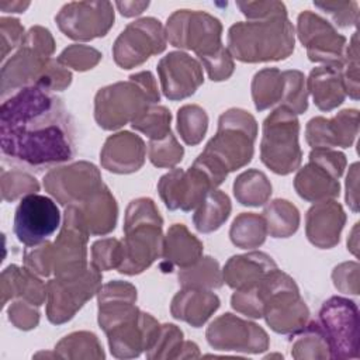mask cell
<instances>
[{"label":"cell","mask_w":360,"mask_h":360,"mask_svg":"<svg viewBox=\"0 0 360 360\" xmlns=\"http://www.w3.org/2000/svg\"><path fill=\"white\" fill-rule=\"evenodd\" d=\"M122 242L115 238L100 239L91 246V264L100 271L118 269L122 262Z\"/></svg>","instance_id":"7dc6e473"},{"label":"cell","mask_w":360,"mask_h":360,"mask_svg":"<svg viewBox=\"0 0 360 360\" xmlns=\"http://www.w3.org/2000/svg\"><path fill=\"white\" fill-rule=\"evenodd\" d=\"M89 231L76 204L66 207L63 224L53 245L55 277H70L84 271L87 264Z\"/></svg>","instance_id":"4fadbf2b"},{"label":"cell","mask_w":360,"mask_h":360,"mask_svg":"<svg viewBox=\"0 0 360 360\" xmlns=\"http://www.w3.org/2000/svg\"><path fill=\"white\" fill-rule=\"evenodd\" d=\"M267 228L263 215L255 212L239 214L229 229L231 242L240 249H255L264 243Z\"/></svg>","instance_id":"f35d334b"},{"label":"cell","mask_w":360,"mask_h":360,"mask_svg":"<svg viewBox=\"0 0 360 360\" xmlns=\"http://www.w3.org/2000/svg\"><path fill=\"white\" fill-rule=\"evenodd\" d=\"M359 39L357 32L353 34L345 52V65L342 68V79L346 96L359 100Z\"/></svg>","instance_id":"681fc988"},{"label":"cell","mask_w":360,"mask_h":360,"mask_svg":"<svg viewBox=\"0 0 360 360\" xmlns=\"http://www.w3.org/2000/svg\"><path fill=\"white\" fill-rule=\"evenodd\" d=\"M167 38L162 22L153 17H143L129 22L112 45L115 63L122 69H132L150 56L166 49Z\"/></svg>","instance_id":"7c38bea8"},{"label":"cell","mask_w":360,"mask_h":360,"mask_svg":"<svg viewBox=\"0 0 360 360\" xmlns=\"http://www.w3.org/2000/svg\"><path fill=\"white\" fill-rule=\"evenodd\" d=\"M232 211L228 194L221 190H211L195 208L193 215L194 226L201 233H210L219 229L229 218Z\"/></svg>","instance_id":"d6a6232c"},{"label":"cell","mask_w":360,"mask_h":360,"mask_svg":"<svg viewBox=\"0 0 360 360\" xmlns=\"http://www.w3.org/2000/svg\"><path fill=\"white\" fill-rule=\"evenodd\" d=\"M7 314L8 321L21 330H31L39 323L38 307L21 298L10 304Z\"/></svg>","instance_id":"9f6ffc18"},{"label":"cell","mask_w":360,"mask_h":360,"mask_svg":"<svg viewBox=\"0 0 360 360\" xmlns=\"http://www.w3.org/2000/svg\"><path fill=\"white\" fill-rule=\"evenodd\" d=\"M202 242L186 225L173 224L163 239L160 270L170 273L174 266L180 269L191 266L202 256Z\"/></svg>","instance_id":"83f0119b"},{"label":"cell","mask_w":360,"mask_h":360,"mask_svg":"<svg viewBox=\"0 0 360 360\" xmlns=\"http://www.w3.org/2000/svg\"><path fill=\"white\" fill-rule=\"evenodd\" d=\"M24 266L38 276L48 277L51 273H53V245L45 240L25 249Z\"/></svg>","instance_id":"816d5d0a"},{"label":"cell","mask_w":360,"mask_h":360,"mask_svg":"<svg viewBox=\"0 0 360 360\" xmlns=\"http://www.w3.org/2000/svg\"><path fill=\"white\" fill-rule=\"evenodd\" d=\"M300 122L287 107H277L263 121L260 159L276 174H290L300 169L302 150L298 142Z\"/></svg>","instance_id":"8992f818"},{"label":"cell","mask_w":360,"mask_h":360,"mask_svg":"<svg viewBox=\"0 0 360 360\" xmlns=\"http://www.w3.org/2000/svg\"><path fill=\"white\" fill-rule=\"evenodd\" d=\"M315 7L328 13L336 25L353 27L359 21L357 1H314Z\"/></svg>","instance_id":"f5cc1de1"},{"label":"cell","mask_w":360,"mask_h":360,"mask_svg":"<svg viewBox=\"0 0 360 360\" xmlns=\"http://www.w3.org/2000/svg\"><path fill=\"white\" fill-rule=\"evenodd\" d=\"M165 31L170 45L194 51L198 58L222 46V24L205 11L177 10L167 18Z\"/></svg>","instance_id":"30bf717a"},{"label":"cell","mask_w":360,"mask_h":360,"mask_svg":"<svg viewBox=\"0 0 360 360\" xmlns=\"http://www.w3.org/2000/svg\"><path fill=\"white\" fill-rule=\"evenodd\" d=\"M59 359H104L98 338L87 330L73 332L60 339L55 346Z\"/></svg>","instance_id":"ab89813d"},{"label":"cell","mask_w":360,"mask_h":360,"mask_svg":"<svg viewBox=\"0 0 360 360\" xmlns=\"http://www.w3.org/2000/svg\"><path fill=\"white\" fill-rule=\"evenodd\" d=\"M55 21L68 38L91 41L111 30L114 7L110 1H70L59 10Z\"/></svg>","instance_id":"2e32d148"},{"label":"cell","mask_w":360,"mask_h":360,"mask_svg":"<svg viewBox=\"0 0 360 360\" xmlns=\"http://www.w3.org/2000/svg\"><path fill=\"white\" fill-rule=\"evenodd\" d=\"M332 280L340 292L357 295L360 292V266L357 262H345L332 271Z\"/></svg>","instance_id":"11a10c76"},{"label":"cell","mask_w":360,"mask_h":360,"mask_svg":"<svg viewBox=\"0 0 360 360\" xmlns=\"http://www.w3.org/2000/svg\"><path fill=\"white\" fill-rule=\"evenodd\" d=\"M359 134V111L346 108L333 118L314 117L305 127V139L312 149L349 148Z\"/></svg>","instance_id":"603a6c76"},{"label":"cell","mask_w":360,"mask_h":360,"mask_svg":"<svg viewBox=\"0 0 360 360\" xmlns=\"http://www.w3.org/2000/svg\"><path fill=\"white\" fill-rule=\"evenodd\" d=\"M76 205L80 210L84 225L90 235L104 236L114 231L118 218V205L112 193L105 184Z\"/></svg>","instance_id":"f546056e"},{"label":"cell","mask_w":360,"mask_h":360,"mask_svg":"<svg viewBox=\"0 0 360 360\" xmlns=\"http://www.w3.org/2000/svg\"><path fill=\"white\" fill-rule=\"evenodd\" d=\"M200 357V350H198V346L194 343V342H184L181 343L177 354H176V359H197Z\"/></svg>","instance_id":"6125c7cd"},{"label":"cell","mask_w":360,"mask_h":360,"mask_svg":"<svg viewBox=\"0 0 360 360\" xmlns=\"http://www.w3.org/2000/svg\"><path fill=\"white\" fill-rule=\"evenodd\" d=\"M266 323L277 333L291 335L309 318V309L300 295L295 281L276 269L270 276V288L263 308Z\"/></svg>","instance_id":"8fae6325"},{"label":"cell","mask_w":360,"mask_h":360,"mask_svg":"<svg viewBox=\"0 0 360 360\" xmlns=\"http://www.w3.org/2000/svg\"><path fill=\"white\" fill-rule=\"evenodd\" d=\"M163 222L145 221L124 225L122 262L117 269L127 276H135L146 270L163 250Z\"/></svg>","instance_id":"d6986e66"},{"label":"cell","mask_w":360,"mask_h":360,"mask_svg":"<svg viewBox=\"0 0 360 360\" xmlns=\"http://www.w3.org/2000/svg\"><path fill=\"white\" fill-rule=\"evenodd\" d=\"M101 288V271L91 263L80 274L55 277L46 283V318L53 325L70 321Z\"/></svg>","instance_id":"9c48e42d"},{"label":"cell","mask_w":360,"mask_h":360,"mask_svg":"<svg viewBox=\"0 0 360 360\" xmlns=\"http://www.w3.org/2000/svg\"><path fill=\"white\" fill-rule=\"evenodd\" d=\"M72 83V72L63 66L58 59H51L41 75L37 87L46 91H62Z\"/></svg>","instance_id":"db71d44e"},{"label":"cell","mask_w":360,"mask_h":360,"mask_svg":"<svg viewBox=\"0 0 360 360\" xmlns=\"http://www.w3.org/2000/svg\"><path fill=\"white\" fill-rule=\"evenodd\" d=\"M179 284L181 288H200V290H212L219 288L224 284L222 270L219 263L211 257H200L191 266L183 267L177 274Z\"/></svg>","instance_id":"d590c367"},{"label":"cell","mask_w":360,"mask_h":360,"mask_svg":"<svg viewBox=\"0 0 360 360\" xmlns=\"http://www.w3.org/2000/svg\"><path fill=\"white\" fill-rule=\"evenodd\" d=\"M297 35L307 49L311 62L323 63L342 70L345 65L346 37L323 17L309 10L302 11L297 20Z\"/></svg>","instance_id":"5bb4252c"},{"label":"cell","mask_w":360,"mask_h":360,"mask_svg":"<svg viewBox=\"0 0 360 360\" xmlns=\"http://www.w3.org/2000/svg\"><path fill=\"white\" fill-rule=\"evenodd\" d=\"M291 356L297 360L330 359V350L325 333L318 323L312 321L301 329L291 333Z\"/></svg>","instance_id":"e575fe53"},{"label":"cell","mask_w":360,"mask_h":360,"mask_svg":"<svg viewBox=\"0 0 360 360\" xmlns=\"http://www.w3.org/2000/svg\"><path fill=\"white\" fill-rule=\"evenodd\" d=\"M0 190L1 198L11 202L39 191V183L34 176L21 170H1Z\"/></svg>","instance_id":"7bdbcfd3"},{"label":"cell","mask_w":360,"mask_h":360,"mask_svg":"<svg viewBox=\"0 0 360 360\" xmlns=\"http://www.w3.org/2000/svg\"><path fill=\"white\" fill-rule=\"evenodd\" d=\"M184 149L170 132L162 139L149 141L148 156L153 166L156 167H174L183 159Z\"/></svg>","instance_id":"ee69618b"},{"label":"cell","mask_w":360,"mask_h":360,"mask_svg":"<svg viewBox=\"0 0 360 360\" xmlns=\"http://www.w3.org/2000/svg\"><path fill=\"white\" fill-rule=\"evenodd\" d=\"M217 187L212 176L197 162L187 170L172 169L158 183V191L165 205L172 211L181 210L184 212L195 210L202 198Z\"/></svg>","instance_id":"9a60e30c"},{"label":"cell","mask_w":360,"mask_h":360,"mask_svg":"<svg viewBox=\"0 0 360 360\" xmlns=\"http://www.w3.org/2000/svg\"><path fill=\"white\" fill-rule=\"evenodd\" d=\"M24 27L17 18L1 17L0 18V46L1 60H4L14 48L20 46L24 39Z\"/></svg>","instance_id":"680465c9"},{"label":"cell","mask_w":360,"mask_h":360,"mask_svg":"<svg viewBox=\"0 0 360 360\" xmlns=\"http://www.w3.org/2000/svg\"><path fill=\"white\" fill-rule=\"evenodd\" d=\"M172 114L163 105H150L141 115H138L131 127L142 134H145L150 141L162 139L169 135L170 131Z\"/></svg>","instance_id":"b9f144b4"},{"label":"cell","mask_w":360,"mask_h":360,"mask_svg":"<svg viewBox=\"0 0 360 360\" xmlns=\"http://www.w3.org/2000/svg\"><path fill=\"white\" fill-rule=\"evenodd\" d=\"M101 186L100 170L86 160L55 167L44 176L45 190L60 205L77 204L90 197Z\"/></svg>","instance_id":"ffe728a7"},{"label":"cell","mask_w":360,"mask_h":360,"mask_svg":"<svg viewBox=\"0 0 360 360\" xmlns=\"http://www.w3.org/2000/svg\"><path fill=\"white\" fill-rule=\"evenodd\" d=\"M345 153L333 149H312L309 162L294 179L297 194L309 202L333 200L340 193L339 179L346 169Z\"/></svg>","instance_id":"52a82bcc"},{"label":"cell","mask_w":360,"mask_h":360,"mask_svg":"<svg viewBox=\"0 0 360 360\" xmlns=\"http://www.w3.org/2000/svg\"><path fill=\"white\" fill-rule=\"evenodd\" d=\"M307 91L321 111L335 110L346 98L342 70L326 65L314 68L307 79Z\"/></svg>","instance_id":"4dcf8cb0"},{"label":"cell","mask_w":360,"mask_h":360,"mask_svg":"<svg viewBox=\"0 0 360 360\" xmlns=\"http://www.w3.org/2000/svg\"><path fill=\"white\" fill-rule=\"evenodd\" d=\"M160 98L156 80L149 70L134 73L125 82L100 89L94 97V118L98 127L114 131L132 122Z\"/></svg>","instance_id":"277c9868"},{"label":"cell","mask_w":360,"mask_h":360,"mask_svg":"<svg viewBox=\"0 0 360 360\" xmlns=\"http://www.w3.org/2000/svg\"><path fill=\"white\" fill-rule=\"evenodd\" d=\"M198 59L201 62V66L205 68L208 77L212 82L228 80L235 70L233 58L229 53L228 48H225L224 45L219 49H217L215 52H212L210 55H204Z\"/></svg>","instance_id":"f907efd6"},{"label":"cell","mask_w":360,"mask_h":360,"mask_svg":"<svg viewBox=\"0 0 360 360\" xmlns=\"http://www.w3.org/2000/svg\"><path fill=\"white\" fill-rule=\"evenodd\" d=\"M0 146L4 156L31 167L68 162L76 152L73 121L59 97L24 87L1 103Z\"/></svg>","instance_id":"6da1fadb"},{"label":"cell","mask_w":360,"mask_h":360,"mask_svg":"<svg viewBox=\"0 0 360 360\" xmlns=\"http://www.w3.org/2000/svg\"><path fill=\"white\" fill-rule=\"evenodd\" d=\"M318 323L328 340L330 359H359V308L354 301L330 297L319 309Z\"/></svg>","instance_id":"ba28073f"},{"label":"cell","mask_w":360,"mask_h":360,"mask_svg":"<svg viewBox=\"0 0 360 360\" xmlns=\"http://www.w3.org/2000/svg\"><path fill=\"white\" fill-rule=\"evenodd\" d=\"M183 343V332L173 323H165L160 326L159 335L153 346L146 352V357L150 360L158 359H176V354Z\"/></svg>","instance_id":"bcb514c9"},{"label":"cell","mask_w":360,"mask_h":360,"mask_svg":"<svg viewBox=\"0 0 360 360\" xmlns=\"http://www.w3.org/2000/svg\"><path fill=\"white\" fill-rule=\"evenodd\" d=\"M295 30L287 15L242 21L228 31V51L246 63L287 59L294 52Z\"/></svg>","instance_id":"3957f363"},{"label":"cell","mask_w":360,"mask_h":360,"mask_svg":"<svg viewBox=\"0 0 360 360\" xmlns=\"http://www.w3.org/2000/svg\"><path fill=\"white\" fill-rule=\"evenodd\" d=\"M30 7V1H0V8L4 13H22Z\"/></svg>","instance_id":"be15d7a7"},{"label":"cell","mask_w":360,"mask_h":360,"mask_svg":"<svg viewBox=\"0 0 360 360\" xmlns=\"http://www.w3.org/2000/svg\"><path fill=\"white\" fill-rule=\"evenodd\" d=\"M162 91L169 100H183L193 96L204 83L201 63L186 52L174 51L158 63Z\"/></svg>","instance_id":"7402d4cb"},{"label":"cell","mask_w":360,"mask_h":360,"mask_svg":"<svg viewBox=\"0 0 360 360\" xmlns=\"http://www.w3.org/2000/svg\"><path fill=\"white\" fill-rule=\"evenodd\" d=\"M55 52V39L49 30L31 27L18 46L17 52L1 68V97L35 86Z\"/></svg>","instance_id":"5b68a950"},{"label":"cell","mask_w":360,"mask_h":360,"mask_svg":"<svg viewBox=\"0 0 360 360\" xmlns=\"http://www.w3.org/2000/svg\"><path fill=\"white\" fill-rule=\"evenodd\" d=\"M46 284L25 266L21 269L10 264L1 273V304L6 305L11 298L25 300L37 307L46 301Z\"/></svg>","instance_id":"1f68e13d"},{"label":"cell","mask_w":360,"mask_h":360,"mask_svg":"<svg viewBox=\"0 0 360 360\" xmlns=\"http://www.w3.org/2000/svg\"><path fill=\"white\" fill-rule=\"evenodd\" d=\"M285 94V76L277 68L259 70L252 80V98L257 111L281 105Z\"/></svg>","instance_id":"836d02e7"},{"label":"cell","mask_w":360,"mask_h":360,"mask_svg":"<svg viewBox=\"0 0 360 360\" xmlns=\"http://www.w3.org/2000/svg\"><path fill=\"white\" fill-rule=\"evenodd\" d=\"M233 195L242 205L259 207L269 201L271 195V183L263 172L249 169L235 179Z\"/></svg>","instance_id":"8d00e7d4"},{"label":"cell","mask_w":360,"mask_h":360,"mask_svg":"<svg viewBox=\"0 0 360 360\" xmlns=\"http://www.w3.org/2000/svg\"><path fill=\"white\" fill-rule=\"evenodd\" d=\"M347 249L357 257L359 256V222L354 224L349 238H347Z\"/></svg>","instance_id":"e7e4bbea"},{"label":"cell","mask_w":360,"mask_h":360,"mask_svg":"<svg viewBox=\"0 0 360 360\" xmlns=\"http://www.w3.org/2000/svg\"><path fill=\"white\" fill-rule=\"evenodd\" d=\"M236 7L249 21L287 15V8L281 1H238Z\"/></svg>","instance_id":"6f0895ef"},{"label":"cell","mask_w":360,"mask_h":360,"mask_svg":"<svg viewBox=\"0 0 360 360\" xmlns=\"http://www.w3.org/2000/svg\"><path fill=\"white\" fill-rule=\"evenodd\" d=\"M267 233L273 238H288L294 235L300 226L298 208L287 201L277 198L269 202L263 210Z\"/></svg>","instance_id":"74e56055"},{"label":"cell","mask_w":360,"mask_h":360,"mask_svg":"<svg viewBox=\"0 0 360 360\" xmlns=\"http://www.w3.org/2000/svg\"><path fill=\"white\" fill-rule=\"evenodd\" d=\"M101 52L93 46L73 44L60 52L58 60L68 69L70 68L77 72H84L93 69L101 60Z\"/></svg>","instance_id":"c3c4849f"},{"label":"cell","mask_w":360,"mask_h":360,"mask_svg":"<svg viewBox=\"0 0 360 360\" xmlns=\"http://www.w3.org/2000/svg\"><path fill=\"white\" fill-rule=\"evenodd\" d=\"M256 136L257 122L255 117L242 108H231L221 114L217 134L195 160L222 183L228 173L252 160Z\"/></svg>","instance_id":"7a4b0ae2"},{"label":"cell","mask_w":360,"mask_h":360,"mask_svg":"<svg viewBox=\"0 0 360 360\" xmlns=\"http://www.w3.org/2000/svg\"><path fill=\"white\" fill-rule=\"evenodd\" d=\"M160 326L152 315L138 309L105 333L111 354L117 359L138 357L153 346Z\"/></svg>","instance_id":"44dd1931"},{"label":"cell","mask_w":360,"mask_h":360,"mask_svg":"<svg viewBox=\"0 0 360 360\" xmlns=\"http://www.w3.org/2000/svg\"><path fill=\"white\" fill-rule=\"evenodd\" d=\"M346 224L343 207L335 200L315 202L305 215V235L319 249H330L339 243Z\"/></svg>","instance_id":"d4e9b609"},{"label":"cell","mask_w":360,"mask_h":360,"mask_svg":"<svg viewBox=\"0 0 360 360\" xmlns=\"http://www.w3.org/2000/svg\"><path fill=\"white\" fill-rule=\"evenodd\" d=\"M208 129V115L197 104H186L177 111V131L184 143L198 145Z\"/></svg>","instance_id":"60d3db41"},{"label":"cell","mask_w":360,"mask_h":360,"mask_svg":"<svg viewBox=\"0 0 360 360\" xmlns=\"http://www.w3.org/2000/svg\"><path fill=\"white\" fill-rule=\"evenodd\" d=\"M149 6V1H117L115 7L124 17H135L143 13Z\"/></svg>","instance_id":"94428289"},{"label":"cell","mask_w":360,"mask_h":360,"mask_svg":"<svg viewBox=\"0 0 360 360\" xmlns=\"http://www.w3.org/2000/svg\"><path fill=\"white\" fill-rule=\"evenodd\" d=\"M346 204L353 212L359 211V163H353L346 177Z\"/></svg>","instance_id":"91938a15"},{"label":"cell","mask_w":360,"mask_h":360,"mask_svg":"<svg viewBox=\"0 0 360 360\" xmlns=\"http://www.w3.org/2000/svg\"><path fill=\"white\" fill-rule=\"evenodd\" d=\"M97 298L98 325L105 333L139 309L135 305L136 288L128 281L114 280L101 285Z\"/></svg>","instance_id":"484cf974"},{"label":"cell","mask_w":360,"mask_h":360,"mask_svg":"<svg viewBox=\"0 0 360 360\" xmlns=\"http://www.w3.org/2000/svg\"><path fill=\"white\" fill-rule=\"evenodd\" d=\"M284 76L285 94L281 105L290 108L294 114L305 112L308 108V91L304 73L300 70H284Z\"/></svg>","instance_id":"f6af8a7d"},{"label":"cell","mask_w":360,"mask_h":360,"mask_svg":"<svg viewBox=\"0 0 360 360\" xmlns=\"http://www.w3.org/2000/svg\"><path fill=\"white\" fill-rule=\"evenodd\" d=\"M208 345L221 352L262 353L269 349V335L255 322L242 319L233 314H224L207 328Z\"/></svg>","instance_id":"e0dca14e"},{"label":"cell","mask_w":360,"mask_h":360,"mask_svg":"<svg viewBox=\"0 0 360 360\" xmlns=\"http://www.w3.org/2000/svg\"><path fill=\"white\" fill-rule=\"evenodd\" d=\"M145 156L146 146L142 138L129 131H122L105 139L100 152V162L108 172L128 174L143 166Z\"/></svg>","instance_id":"cb8c5ba5"},{"label":"cell","mask_w":360,"mask_h":360,"mask_svg":"<svg viewBox=\"0 0 360 360\" xmlns=\"http://www.w3.org/2000/svg\"><path fill=\"white\" fill-rule=\"evenodd\" d=\"M278 269L276 262L264 252H249L232 256L224 266V283L233 290L257 284L269 273Z\"/></svg>","instance_id":"4316f807"},{"label":"cell","mask_w":360,"mask_h":360,"mask_svg":"<svg viewBox=\"0 0 360 360\" xmlns=\"http://www.w3.org/2000/svg\"><path fill=\"white\" fill-rule=\"evenodd\" d=\"M59 224L60 214L55 201L37 193L21 198L14 214V233L28 248L48 240Z\"/></svg>","instance_id":"ac0fdd59"},{"label":"cell","mask_w":360,"mask_h":360,"mask_svg":"<svg viewBox=\"0 0 360 360\" xmlns=\"http://www.w3.org/2000/svg\"><path fill=\"white\" fill-rule=\"evenodd\" d=\"M219 298L210 290L181 288L172 300V316L194 328L202 326L219 308Z\"/></svg>","instance_id":"f1b7e54d"}]
</instances>
